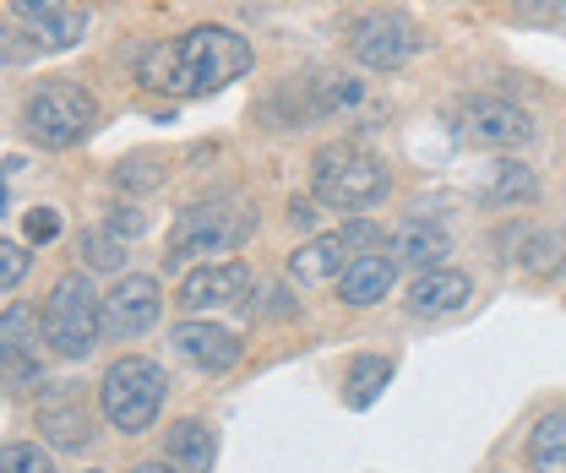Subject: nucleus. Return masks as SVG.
I'll list each match as a JSON object with an SVG mask.
<instances>
[{"mask_svg": "<svg viewBox=\"0 0 566 473\" xmlns=\"http://www.w3.org/2000/svg\"><path fill=\"white\" fill-rule=\"evenodd\" d=\"M256 66V50L223 28V22H197L186 28L180 39H158L147 44L137 61V76L158 93H175V98H208L218 87L240 82L245 71Z\"/></svg>", "mask_w": 566, "mask_h": 473, "instance_id": "obj_1", "label": "nucleus"}, {"mask_svg": "<svg viewBox=\"0 0 566 473\" xmlns=\"http://www.w3.org/2000/svg\"><path fill=\"white\" fill-rule=\"evenodd\" d=\"M387 191H392L387 164H376V158L359 153L354 141H327V147H316V158H311V197L322 207L365 212V207L387 202Z\"/></svg>", "mask_w": 566, "mask_h": 473, "instance_id": "obj_2", "label": "nucleus"}, {"mask_svg": "<svg viewBox=\"0 0 566 473\" xmlns=\"http://www.w3.org/2000/svg\"><path fill=\"white\" fill-rule=\"evenodd\" d=\"M39 322H44V348L61 354V359H87V354L98 348V333H104V299L93 294L87 267H71L55 277V288H50Z\"/></svg>", "mask_w": 566, "mask_h": 473, "instance_id": "obj_3", "label": "nucleus"}, {"mask_svg": "<svg viewBox=\"0 0 566 473\" xmlns=\"http://www.w3.org/2000/svg\"><path fill=\"white\" fill-rule=\"evenodd\" d=\"M93 126H98V98L82 82H66V76L39 82L28 93V104H22V132L44 153H66L76 141H87Z\"/></svg>", "mask_w": 566, "mask_h": 473, "instance_id": "obj_4", "label": "nucleus"}, {"mask_svg": "<svg viewBox=\"0 0 566 473\" xmlns=\"http://www.w3.org/2000/svg\"><path fill=\"white\" fill-rule=\"evenodd\" d=\"M256 234V212L240 202H197L169 223V267L191 262V256H234L245 240Z\"/></svg>", "mask_w": 566, "mask_h": 473, "instance_id": "obj_5", "label": "nucleus"}, {"mask_svg": "<svg viewBox=\"0 0 566 473\" xmlns=\"http://www.w3.org/2000/svg\"><path fill=\"white\" fill-rule=\"evenodd\" d=\"M164 370L153 365V359H142V354H126V359H115L109 370H104V381H98V413L120 430V435H142V430H153V419H158V408H164Z\"/></svg>", "mask_w": 566, "mask_h": 473, "instance_id": "obj_6", "label": "nucleus"}, {"mask_svg": "<svg viewBox=\"0 0 566 473\" xmlns=\"http://www.w3.org/2000/svg\"><path fill=\"white\" fill-rule=\"evenodd\" d=\"M424 33L415 17L403 11H365L349 22V55L365 71H398L420 55Z\"/></svg>", "mask_w": 566, "mask_h": 473, "instance_id": "obj_7", "label": "nucleus"}, {"mask_svg": "<svg viewBox=\"0 0 566 473\" xmlns=\"http://www.w3.org/2000/svg\"><path fill=\"white\" fill-rule=\"evenodd\" d=\"M44 322L28 305H6L0 316V370H6V392H33L44 387Z\"/></svg>", "mask_w": 566, "mask_h": 473, "instance_id": "obj_8", "label": "nucleus"}, {"mask_svg": "<svg viewBox=\"0 0 566 473\" xmlns=\"http://www.w3.org/2000/svg\"><path fill=\"white\" fill-rule=\"evenodd\" d=\"M251 283H256V272L251 262H202V267H191L180 277V311H191V316H202V311H229V305H245V294H251Z\"/></svg>", "mask_w": 566, "mask_h": 473, "instance_id": "obj_9", "label": "nucleus"}, {"mask_svg": "<svg viewBox=\"0 0 566 473\" xmlns=\"http://www.w3.org/2000/svg\"><path fill=\"white\" fill-rule=\"evenodd\" d=\"M158 316H164V288H158V277H147V272H126V277L104 294V333L115 343L142 338Z\"/></svg>", "mask_w": 566, "mask_h": 473, "instance_id": "obj_10", "label": "nucleus"}, {"mask_svg": "<svg viewBox=\"0 0 566 473\" xmlns=\"http://www.w3.org/2000/svg\"><path fill=\"white\" fill-rule=\"evenodd\" d=\"M39 435L55 452H82L93 441V413H87V398H82L76 381L44 387V398H39Z\"/></svg>", "mask_w": 566, "mask_h": 473, "instance_id": "obj_11", "label": "nucleus"}, {"mask_svg": "<svg viewBox=\"0 0 566 473\" xmlns=\"http://www.w3.org/2000/svg\"><path fill=\"white\" fill-rule=\"evenodd\" d=\"M463 141L506 153V147L534 141V120H528V109H517L512 98H469V104H463Z\"/></svg>", "mask_w": 566, "mask_h": 473, "instance_id": "obj_12", "label": "nucleus"}, {"mask_svg": "<svg viewBox=\"0 0 566 473\" xmlns=\"http://www.w3.org/2000/svg\"><path fill=\"white\" fill-rule=\"evenodd\" d=\"M169 343L180 348V359H191L202 376H229L240 359H245V343L240 333H229V327H218V322H180Z\"/></svg>", "mask_w": 566, "mask_h": 473, "instance_id": "obj_13", "label": "nucleus"}, {"mask_svg": "<svg viewBox=\"0 0 566 473\" xmlns=\"http://www.w3.org/2000/svg\"><path fill=\"white\" fill-rule=\"evenodd\" d=\"M11 6L33 28V44H44V50H71L87 33V11L76 0H11Z\"/></svg>", "mask_w": 566, "mask_h": 473, "instance_id": "obj_14", "label": "nucleus"}, {"mask_svg": "<svg viewBox=\"0 0 566 473\" xmlns=\"http://www.w3.org/2000/svg\"><path fill=\"white\" fill-rule=\"evenodd\" d=\"M359 256L354 251V240L338 229V234H316V240H305L294 256H289V277L300 283V288H316V283H338L349 262Z\"/></svg>", "mask_w": 566, "mask_h": 473, "instance_id": "obj_15", "label": "nucleus"}, {"mask_svg": "<svg viewBox=\"0 0 566 473\" xmlns=\"http://www.w3.org/2000/svg\"><path fill=\"white\" fill-rule=\"evenodd\" d=\"M392 283H398V262H392L387 251H365V256H354L349 272L338 277V299H344L349 311H370V305H381V299L392 294Z\"/></svg>", "mask_w": 566, "mask_h": 473, "instance_id": "obj_16", "label": "nucleus"}, {"mask_svg": "<svg viewBox=\"0 0 566 473\" xmlns=\"http://www.w3.org/2000/svg\"><path fill=\"white\" fill-rule=\"evenodd\" d=\"M474 299V277L458 267H430L409 283V311L415 316H452Z\"/></svg>", "mask_w": 566, "mask_h": 473, "instance_id": "obj_17", "label": "nucleus"}, {"mask_svg": "<svg viewBox=\"0 0 566 473\" xmlns=\"http://www.w3.org/2000/svg\"><path fill=\"white\" fill-rule=\"evenodd\" d=\"M447 256H452V240H447L441 223L403 218V223L392 229V262H403V267H415V272H430V267H447Z\"/></svg>", "mask_w": 566, "mask_h": 473, "instance_id": "obj_18", "label": "nucleus"}, {"mask_svg": "<svg viewBox=\"0 0 566 473\" xmlns=\"http://www.w3.org/2000/svg\"><path fill=\"white\" fill-rule=\"evenodd\" d=\"M164 463L180 473H212L218 463V435L208 419H175L164 430Z\"/></svg>", "mask_w": 566, "mask_h": 473, "instance_id": "obj_19", "label": "nucleus"}, {"mask_svg": "<svg viewBox=\"0 0 566 473\" xmlns=\"http://www.w3.org/2000/svg\"><path fill=\"white\" fill-rule=\"evenodd\" d=\"M485 202L491 207H534L539 202V175L517 158H501L491 164V180H485Z\"/></svg>", "mask_w": 566, "mask_h": 473, "instance_id": "obj_20", "label": "nucleus"}, {"mask_svg": "<svg viewBox=\"0 0 566 473\" xmlns=\"http://www.w3.org/2000/svg\"><path fill=\"white\" fill-rule=\"evenodd\" d=\"M387 381H392V359L387 354H354L349 370H344V398H349V408H370Z\"/></svg>", "mask_w": 566, "mask_h": 473, "instance_id": "obj_21", "label": "nucleus"}, {"mask_svg": "<svg viewBox=\"0 0 566 473\" xmlns=\"http://www.w3.org/2000/svg\"><path fill=\"white\" fill-rule=\"evenodd\" d=\"M528 469L534 473H566V408L545 413L528 435Z\"/></svg>", "mask_w": 566, "mask_h": 473, "instance_id": "obj_22", "label": "nucleus"}, {"mask_svg": "<svg viewBox=\"0 0 566 473\" xmlns=\"http://www.w3.org/2000/svg\"><path fill=\"white\" fill-rule=\"evenodd\" d=\"M566 256V240L556 234V229H534L528 240H523V251H517V262H523V272H534V277H545V272H556Z\"/></svg>", "mask_w": 566, "mask_h": 473, "instance_id": "obj_23", "label": "nucleus"}, {"mask_svg": "<svg viewBox=\"0 0 566 473\" xmlns=\"http://www.w3.org/2000/svg\"><path fill=\"white\" fill-rule=\"evenodd\" d=\"M169 175H164V158L158 153H132V158H120L115 164V186L120 191H158Z\"/></svg>", "mask_w": 566, "mask_h": 473, "instance_id": "obj_24", "label": "nucleus"}, {"mask_svg": "<svg viewBox=\"0 0 566 473\" xmlns=\"http://www.w3.org/2000/svg\"><path fill=\"white\" fill-rule=\"evenodd\" d=\"M82 256H87V272H120L126 240L115 229H82Z\"/></svg>", "mask_w": 566, "mask_h": 473, "instance_id": "obj_25", "label": "nucleus"}, {"mask_svg": "<svg viewBox=\"0 0 566 473\" xmlns=\"http://www.w3.org/2000/svg\"><path fill=\"white\" fill-rule=\"evenodd\" d=\"M0 473H55V458L39 441H6L0 446Z\"/></svg>", "mask_w": 566, "mask_h": 473, "instance_id": "obj_26", "label": "nucleus"}, {"mask_svg": "<svg viewBox=\"0 0 566 473\" xmlns=\"http://www.w3.org/2000/svg\"><path fill=\"white\" fill-rule=\"evenodd\" d=\"M22 234H28L33 245H50V240L61 234V212H55V207H28V218H22Z\"/></svg>", "mask_w": 566, "mask_h": 473, "instance_id": "obj_27", "label": "nucleus"}, {"mask_svg": "<svg viewBox=\"0 0 566 473\" xmlns=\"http://www.w3.org/2000/svg\"><path fill=\"white\" fill-rule=\"evenodd\" d=\"M22 272H28V251H22L17 240H0V288L11 294V288L22 283Z\"/></svg>", "mask_w": 566, "mask_h": 473, "instance_id": "obj_28", "label": "nucleus"}, {"mask_svg": "<svg viewBox=\"0 0 566 473\" xmlns=\"http://www.w3.org/2000/svg\"><path fill=\"white\" fill-rule=\"evenodd\" d=\"M512 17L517 22H562L566 0H512Z\"/></svg>", "mask_w": 566, "mask_h": 473, "instance_id": "obj_29", "label": "nucleus"}, {"mask_svg": "<svg viewBox=\"0 0 566 473\" xmlns=\"http://www.w3.org/2000/svg\"><path fill=\"white\" fill-rule=\"evenodd\" d=\"M109 229H115L120 240H137L142 229H147V212H142V207H115V212H109Z\"/></svg>", "mask_w": 566, "mask_h": 473, "instance_id": "obj_30", "label": "nucleus"}, {"mask_svg": "<svg viewBox=\"0 0 566 473\" xmlns=\"http://www.w3.org/2000/svg\"><path fill=\"white\" fill-rule=\"evenodd\" d=\"M316 218H322V212H316V197H294V202H289V223H294V229H311Z\"/></svg>", "mask_w": 566, "mask_h": 473, "instance_id": "obj_31", "label": "nucleus"}, {"mask_svg": "<svg viewBox=\"0 0 566 473\" xmlns=\"http://www.w3.org/2000/svg\"><path fill=\"white\" fill-rule=\"evenodd\" d=\"M132 473H180V469H169V463H137Z\"/></svg>", "mask_w": 566, "mask_h": 473, "instance_id": "obj_32", "label": "nucleus"}]
</instances>
